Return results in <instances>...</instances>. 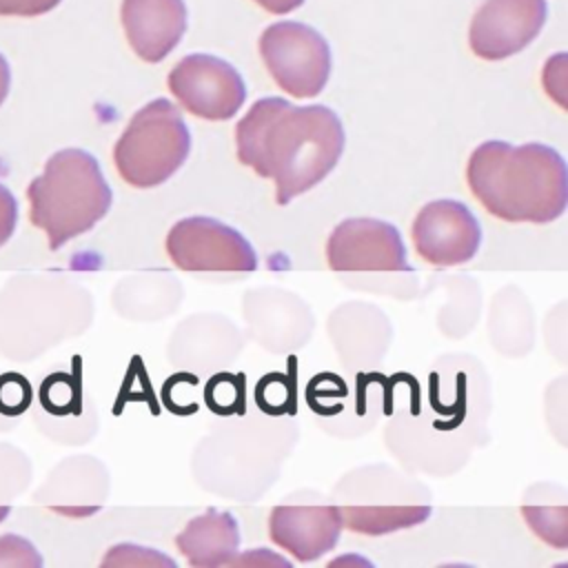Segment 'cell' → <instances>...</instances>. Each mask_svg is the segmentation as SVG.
I'll return each mask as SVG.
<instances>
[{"label":"cell","mask_w":568,"mask_h":568,"mask_svg":"<svg viewBox=\"0 0 568 568\" xmlns=\"http://www.w3.org/2000/svg\"><path fill=\"white\" fill-rule=\"evenodd\" d=\"M344 142L328 106H295L284 98L257 100L235 126L237 160L275 182L277 204L320 184L337 166Z\"/></svg>","instance_id":"6da1fadb"},{"label":"cell","mask_w":568,"mask_h":568,"mask_svg":"<svg viewBox=\"0 0 568 568\" xmlns=\"http://www.w3.org/2000/svg\"><path fill=\"white\" fill-rule=\"evenodd\" d=\"M466 182L481 206L504 222L548 224L568 204L566 162L541 142H481L468 158Z\"/></svg>","instance_id":"7a4b0ae2"},{"label":"cell","mask_w":568,"mask_h":568,"mask_svg":"<svg viewBox=\"0 0 568 568\" xmlns=\"http://www.w3.org/2000/svg\"><path fill=\"white\" fill-rule=\"evenodd\" d=\"M29 220L47 233L49 248L93 229L111 209V186L98 160L82 149L55 151L27 186Z\"/></svg>","instance_id":"3957f363"},{"label":"cell","mask_w":568,"mask_h":568,"mask_svg":"<svg viewBox=\"0 0 568 568\" xmlns=\"http://www.w3.org/2000/svg\"><path fill=\"white\" fill-rule=\"evenodd\" d=\"M189 151L191 133L180 109L158 98L129 120L113 146V162L126 184L151 189L166 182L186 162Z\"/></svg>","instance_id":"277c9868"},{"label":"cell","mask_w":568,"mask_h":568,"mask_svg":"<svg viewBox=\"0 0 568 568\" xmlns=\"http://www.w3.org/2000/svg\"><path fill=\"white\" fill-rule=\"evenodd\" d=\"M260 55L280 89L293 98L317 95L331 73L328 42L308 24L284 20L264 29Z\"/></svg>","instance_id":"5b68a950"},{"label":"cell","mask_w":568,"mask_h":568,"mask_svg":"<svg viewBox=\"0 0 568 568\" xmlns=\"http://www.w3.org/2000/svg\"><path fill=\"white\" fill-rule=\"evenodd\" d=\"M164 246L171 262L182 271L251 273L257 268L251 242L237 229L206 215L175 222Z\"/></svg>","instance_id":"8992f818"},{"label":"cell","mask_w":568,"mask_h":568,"mask_svg":"<svg viewBox=\"0 0 568 568\" xmlns=\"http://www.w3.org/2000/svg\"><path fill=\"white\" fill-rule=\"evenodd\" d=\"M169 89L180 106L204 120H231L246 100L237 69L209 53L182 58L169 73Z\"/></svg>","instance_id":"52a82bcc"},{"label":"cell","mask_w":568,"mask_h":568,"mask_svg":"<svg viewBox=\"0 0 568 568\" xmlns=\"http://www.w3.org/2000/svg\"><path fill=\"white\" fill-rule=\"evenodd\" d=\"M413 246L433 266H457L475 257L481 226L459 200H435L419 209L410 229Z\"/></svg>","instance_id":"ba28073f"},{"label":"cell","mask_w":568,"mask_h":568,"mask_svg":"<svg viewBox=\"0 0 568 568\" xmlns=\"http://www.w3.org/2000/svg\"><path fill=\"white\" fill-rule=\"evenodd\" d=\"M333 271H408L406 248L397 226L375 217L339 222L326 242Z\"/></svg>","instance_id":"9c48e42d"},{"label":"cell","mask_w":568,"mask_h":568,"mask_svg":"<svg viewBox=\"0 0 568 568\" xmlns=\"http://www.w3.org/2000/svg\"><path fill=\"white\" fill-rule=\"evenodd\" d=\"M546 0H486L470 22V49L484 60H504L537 38Z\"/></svg>","instance_id":"30bf717a"},{"label":"cell","mask_w":568,"mask_h":568,"mask_svg":"<svg viewBox=\"0 0 568 568\" xmlns=\"http://www.w3.org/2000/svg\"><path fill=\"white\" fill-rule=\"evenodd\" d=\"M339 506H275L268 517L271 541L300 561H315L339 541Z\"/></svg>","instance_id":"8fae6325"},{"label":"cell","mask_w":568,"mask_h":568,"mask_svg":"<svg viewBox=\"0 0 568 568\" xmlns=\"http://www.w3.org/2000/svg\"><path fill=\"white\" fill-rule=\"evenodd\" d=\"M122 24L131 49L144 62L164 60L186 29L184 0H124Z\"/></svg>","instance_id":"7c38bea8"},{"label":"cell","mask_w":568,"mask_h":568,"mask_svg":"<svg viewBox=\"0 0 568 568\" xmlns=\"http://www.w3.org/2000/svg\"><path fill=\"white\" fill-rule=\"evenodd\" d=\"M175 546L191 566L217 568L233 561L240 548V528L231 513L209 508L178 532Z\"/></svg>","instance_id":"4fadbf2b"},{"label":"cell","mask_w":568,"mask_h":568,"mask_svg":"<svg viewBox=\"0 0 568 568\" xmlns=\"http://www.w3.org/2000/svg\"><path fill=\"white\" fill-rule=\"evenodd\" d=\"M42 559L36 548L16 535L0 537V566H40Z\"/></svg>","instance_id":"5bb4252c"},{"label":"cell","mask_w":568,"mask_h":568,"mask_svg":"<svg viewBox=\"0 0 568 568\" xmlns=\"http://www.w3.org/2000/svg\"><path fill=\"white\" fill-rule=\"evenodd\" d=\"M60 0H0V16H40L58 7Z\"/></svg>","instance_id":"9a60e30c"},{"label":"cell","mask_w":568,"mask_h":568,"mask_svg":"<svg viewBox=\"0 0 568 568\" xmlns=\"http://www.w3.org/2000/svg\"><path fill=\"white\" fill-rule=\"evenodd\" d=\"M16 220H18V202L13 193L4 184H0V246L13 235Z\"/></svg>","instance_id":"2e32d148"},{"label":"cell","mask_w":568,"mask_h":568,"mask_svg":"<svg viewBox=\"0 0 568 568\" xmlns=\"http://www.w3.org/2000/svg\"><path fill=\"white\" fill-rule=\"evenodd\" d=\"M255 2L271 13H288V11L297 9L304 0H255Z\"/></svg>","instance_id":"e0dca14e"},{"label":"cell","mask_w":568,"mask_h":568,"mask_svg":"<svg viewBox=\"0 0 568 568\" xmlns=\"http://www.w3.org/2000/svg\"><path fill=\"white\" fill-rule=\"evenodd\" d=\"M9 84H11V71H9L7 60L0 53V104L4 102V98L9 93Z\"/></svg>","instance_id":"ac0fdd59"}]
</instances>
